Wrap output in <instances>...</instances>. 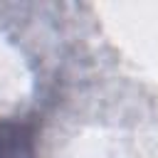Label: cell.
Returning a JSON list of instances; mask_svg holds the SVG:
<instances>
[{
	"instance_id": "6da1fadb",
	"label": "cell",
	"mask_w": 158,
	"mask_h": 158,
	"mask_svg": "<svg viewBox=\"0 0 158 158\" xmlns=\"http://www.w3.org/2000/svg\"><path fill=\"white\" fill-rule=\"evenodd\" d=\"M0 158H32V136L12 121H0Z\"/></svg>"
}]
</instances>
